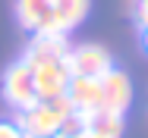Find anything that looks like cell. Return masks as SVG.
<instances>
[{"mask_svg":"<svg viewBox=\"0 0 148 138\" xmlns=\"http://www.w3.org/2000/svg\"><path fill=\"white\" fill-rule=\"evenodd\" d=\"M132 104V82L123 69H110L107 75H101V110L126 113Z\"/></svg>","mask_w":148,"mask_h":138,"instance_id":"5b68a950","label":"cell"},{"mask_svg":"<svg viewBox=\"0 0 148 138\" xmlns=\"http://www.w3.org/2000/svg\"><path fill=\"white\" fill-rule=\"evenodd\" d=\"M79 138H91V135H79Z\"/></svg>","mask_w":148,"mask_h":138,"instance_id":"9a60e30c","label":"cell"},{"mask_svg":"<svg viewBox=\"0 0 148 138\" xmlns=\"http://www.w3.org/2000/svg\"><path fill=\"white\" fill-rule=\"evenodd\" d=\"M69 47L66 35H32L22 60H66Z\"/></svg>","mask_w":148,"mask_h":138,"instance_id":"9c48e42d","label":"cell"},{"mask_svg":"<svg viewBox=\"0 0 148 138\" xmlns=\"http://www.w3.org/2000/svg\"><path fill=\"white\" fill-rule=\"evenodd\" d=\"M73 113L66 97H54V101H35L29 110L16 113V126L22 129L25 138H54L60 135L63 119Z\"/></svg>","mask_w":148,"mask_h":138,"instance_id":"6da1fadb","label":"cell"},{"mask_svg":"<svg viewBox=\"0 0 148 138\" xmlns=\"http://www.w3.org/2000/svg\"><path fill=\"white\" fill-rule=\"evenodd\" d=\"M51 10H54V0H16V19L29 35L47 31Z\"/></svg>","mask_w":148,"mask_h":138,"instance_id":"ba28073f","label":"cell"},{"mask_svg":"<svg viewBox=\"0 0 148 138\" xmlns=\"http://www.w3.org/2000/svg\"><path fill=\"white\" fill-rule=\"evenodd\" d=\"M0 138H25V135L16 126V119H0Z\"/></svg>","mask_w":148,"mask_h":138,"instance_id":"7c38bea8","label":"cell"},{"mask_svg":"<svg viewBox=\"0 0 148 138\" xmlns=\"http://www.w3.org/2000/svg\"><path fill=\"white\" fill-rule=\"evenodd\" d=\"M66 101L76 113H95L101 110V79H82V75H73L69 88H66Z\"/></svg>","mask_w":148,"mask_h":138,"instance_id":"52a82bcc","label":"cell"},{"mask_svg":"<svg viewBox=\"0 0 148 138\" xmlns=\"http://www.w3.org/2000/svg\"><path fill=\"white\" fill-rule=\"evenodd\" d=\"M66 66L73 75H82V79H101L114 69V56L107 47L101 44H79V47H69L66 54Z\"/></svg>","mask_w":148,"mask_h":138,"instance_id":"277c9868","label":"cell"},{"mask_svg":"<svg viewBox=\"0 0 148 138\" xmlns=\"http://www.w3.org/2000/svg\"><path fill=\"white\" fill-rule=\"evenodd\" d=\"M79 135H85V113L73 110L60 126V138H79Z\"/></svg>","mask_w":148,"mask_h":138,"instance_id":"8fae6325","label":"cell"},{"mask_svg":"<svg viewBox=\"0 0 148 138\" xmlns=\"http://www.w3.org/2000/svg\"><path fill=\"white\" fill-rule=\"evenodd\" d=\"M142 47H145V54H148V25L142 28Z\"/></svg>","mask_w":148,"mask_h":138,"instance_id":"5bb4252c","label":"cell"},{"mask_svg":"<svg viewBox=\"0 0 148 138\" xmlns=\"http://www.w3.org/2000/svg\"><path fill=\"white\" fill-rule=\"evenodd\" d=\"M54 138H60V135H54Z\"/></svg>","mask_w":148,"mask_h":138,"instance_id":"2e32d148","label":"cell"},{"mask_svg":"<svg viewBox=\"0 0 148 138\" xmlns=\"http://www.w3.org/2000/svg\"><path fill=\"white\" fill-rule=\"evenodd\" d=\"M0 91H3V101H6L16 113L29 110L32 104L38 101L35 79H32V69H29L25 60H16V63L3 72V85H0Z\"/></svg>","mask_w":148,"mask_h":138,"instance_id":"3957f363","label":"cell"},{"mask_svg":"<svg viewBox=\"0 0 148 138\" xmlns=\"http://www.w3.org/2000/svg\"><path fill=\"white\" fill-rule=\"evenodd\" d=\"M85 135L91 138H123V113L95 110L85 116Z\"/></svg>","mask_w":148,"mask_h":138,"instance_id":"30bf717a","label":"cell"},{"mask_svg":"<svg viewBox=\"0 0 148 138\" xmlns=\"http://www.w3.org/2000/svg\"><path fill=\"white\" fill-rule=\"evenodd\" d=\"M32 69V79H35V91H38V101H54V97H66V88H69V66L66 60H25Z\"/></svg>","mask_w":148,"mask_h":138,"instance_id":"7a4b0ae2","label":"cell"},{"mask_svg":"<svg viewBox=\"0 0 148 138\" xmlns=\"http://www.w3.org/2000/svg\"><path fill=\"white\" fill-rule=\"evenodd\" d=\"M88 10H91V0H54L47 31H41V35H69L88 16Z\"/></svg>","mask_w":148,"mask_h":138,"instance_id":"8992f818","label":"cell"},{"mask_svg":"<svg viewBox=\"0 0 148 138\" xmlns=\"http://www.w3.org/2000/svg\"><path fill=\"white\" fill-rule=\"evenodd\" d=\"M132 13H136V22H139V25L145 28V25H148V0H136Z\"/></svg>","mask_w":148,"mask_h":138,"instance_id":"4fadbf2b","label":"cell"}]
</instances>
